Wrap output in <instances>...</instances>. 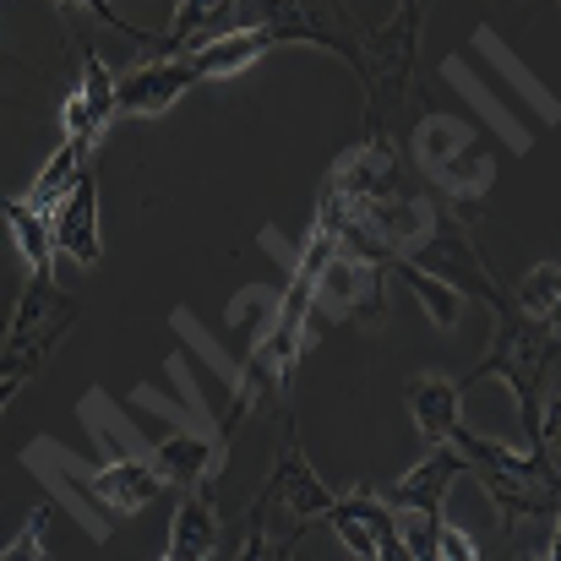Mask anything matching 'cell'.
I'll use <instances>...</instances> for the list:
<instances>
[{
    "instance_id": "20",
    "label": "cell",
    "mask_w": 561,
    "mask_h": 561,
    "mask_svg": "<svg viewBox=\"0 0 561 561\" xmlns=\"http://www.w3.org/2000/svg\"><path fill=\"white\" fill-rule=\"evenodd\" d=\"M300 535H306V524H273V513L262 507V502H251V513H245V546H240V561H295L300 551Z\"/></svg>"
},
{
    "instance_id": "4",
    "label": "cell",
    "mask_w": 561,
    "mask_h": 561,
    "mask_svg": "<svg viewBox=\"0 0 561 561\" xmlns=\"http://www.w3.org/2000/svg\"><path fill=\"white\" fill-rule=\"evenodd\" d=\"M71 328H77V300L55 284V273H27L22 300H16V311L5 322V339H0V376L27 381Z\"/></svg>"
},
{
    "instance_id": "14",
    "label": "cell",
    "mask_w": 561,
    "mask_h": 561,
    "mask_svg": "<svg viewBox=\"0 0 561 561\" xmlns=\"http://www.w3.org/2000/svg\"><path fill=\"white\" fill-rule=\"evenodd\" d=\"M458 381L447 376H414L409 381V414H414V431L425 436V447H447L458 431H463V409H458Z\"/></svg>"
},
{
    "instance_id": "2",
    "label": "cell",
    "mask_w": 561,
    "mask_h": 561,
    "mask_svg": "<svg viewBox=\"0 0 561 561\" xmlns=\"http://www.w3.org/2000/svg\"><path fill=\"white\" fill-rule=\"evenodd\" d=\"M420 22L425 5H392L387 22H376L360 33V93H366V142L398 148L403 137V104L414 88V55H420Z\"/></svg>"
},
{
    "instance_id": "24",
    "label": "cell",
    "mask_w": 561,
    "mask_h": 561,
    "mask_svg": "<svg viewBox=\"0 0 561 561\" xmlns=\"http://www.w3.org/2000/svg\"><path fill=\"white\" fill-rule=\"evenodd\" d=\"M431 561H480V546H474L458 524H447V518H442L436 546H431Z\"/></svg>"
},
{
    "instance_id": "25",
    "label": "cell",
    "mask_w": 561,
    "mask_h": 561,
    "mask_svg": "<svg viewBox=\"0 0 561 561\" xmlns=\"http://www.w3.org/2000/svg\"><path fill=\"white\" fill-rule=\"evenodd\" d=\"M376 561H409V551H403V540H398V529L381 540V551H376Z\"/></svg>"
},
{
    "instance_id": "15",
    "label": "cell",
    "mask_w": 561,
    "mask_h": 561,
    "mask_svg": "<svg viewBox=\"0 0 561 561\" xmlns=\"http://www.w3.org/2000/svg\"><path fill=\"white\" fill-rule=\"evenodd\" d=\"M328 524L339 529V540L355 551L360 561H376L381 551V540L392 535V513L376 502V491H355V496H339L333 502V513H328Z\"/></svg>"
},
{
    "instance_id": "26",
    "label": "cell",
    "mask_w": 561,
    "mask_h": 561,
    "mask_svg": "<svg viewBox=\"0 0 561 561\" xmlns=\"http://www.w3.org/2000/svg\"><path fill=\"white\" fill-rule=\"evenodd\" d=\"M16 392H22V376H0V409H5Z\"/></svg>"
},
{
    "instance_id": "17",
    "label": "cell",
    "mask_w": 561,
    "mask_h": 561,
    "mask_svg": "<svg viewBox=\"0 0 561 561\" xmlns=\"http://www.w3.org/2000/svg\"><path fill=\"white\" fill-rule=\"evenodd\" d=\"M213 546H218V507L207 502V491L181 496L175 524H170L164 561H207V557H213Z\"/></svg>"
},
{
    "instance_id": "21",
    "label": "cell",
    "mask_w": 561,
    "mask_h": 561,
    "mask_svg": "<svg viewBox=\"0 0 561 561\" xmlns=\"http://www.w3.org/2000/svg\"><path fill=\"white\" fill-rule=\"evenodd\" d=\"M414 295H420V306H425V317L436 322V328H453L458 322V311H463V295L458 289H447L442 278H431V273H420L414 262H387Z\"/></svg>"
},
{
    "instance_id": "28",
    "label": "cell",
    "mask_w": 561,
    "mask_h": 561,
    "mask_svg": "<svg viewBox=\"0 0 561 561\" xmlns=\"http://www.w3.org/2000/svg\"><path fill=\"white\" fill-rule=\"evenodd\" d=\"M0 196H5V191H0Z\"/></svg>"
},
{
    "instance_id": "27",
    "label": "cell",
    "mask_w": 561,
    "mask_h": 561,
    "mask_svg": "<svg viewBox=\"0 0 561 561\" xmlns=\"http://www.w3.org/2000/svg\"><path fill=\"white\" fill-rule=\"evenodd\" d=\"M524 561H557V551H546V557H524Z\"/></svg>"
},
{
    "instance_id": "11",
    "label": "cell",
    "mask_w": 561,
    "mask_h": 561,
    "mask_svg": "<svg viewBox=\"0 0 561 561\" xmlns=\"http://www.w3.org/2000/svg\"><path fill=\"white\" fill-rule=\"evenodd\" d=\"M153 474L164 480V491H207V480L224 469V442L218 436H196V431H175L153 447Z\"/></svg>"
},
{
    "instance_id": "13",
    "label": "cell",
    "mask_w": 561,
    "mask_h": 561,
    "mask_svg": "<svg viewBox=\"0 0 561 561\" xmlns=\"http://www.w3.org/2000/svg\"><path fill=\"white\" fill-rule=\"evenodd\" d=\"M186 60H142L131 77L115 82V115H164L181 93H191Z\"/></svg>"
},
{
    "instance_id": "16",
    "label": "cell",
    "mask_w": 561,
    "mask_h": 561,
    "mask_svg": "<svg viewBox=\"0 0 561 561\" xmlns=\"http://www.w3.org/2000/svg\"><path fill=\"white\" fill-rule=\"evenodd\" d=\"M267 49H273V38H267L262 27H245V33H229V38L196 49V55H175V60H186L191 82H218V77H234V71H245L251 60H262Z\"/></svg>"
},
{
    "instance_id": "22",
    "label": "cell",
    "mask_w": 561,
    "mask_h": 561,
    "mask_svg": "<svg viewBox=\"0 0 561 561\" xmlns=\"http://www.w3.org/2000/svg\"><path fill=\"white\" fill-rule=\"evenodd\" d=\"M557 300H561V267L546 256V262H535V267L524 273L513 306H518L529 322H557Z\"/></svg>"
},
{
    "instance_id": "9",
    "label": "cell",
    "mask_w": 561,
    "mask_h": 561,
    "mask_svg": "<svg viewBox=\"0 0 561 561\" xmlns=\"http://www.w3.org/2000/svg\"><path fill=\"white\" fill-rule=\"evenodd\" d=\"M82 485V502H93L104 518V529H115L121 518H131V513H142L148 502H159L164 496V480L153 474V463L148 458H115L110 469H93V474H82L77 480Z\"/></svg>"
},
{
    "instance_id": "1",
    "label": "cell",
    "mask_w": 561,
    "mask_h": 561,
    "mask_svg": "<svg viewBox=\"0 0 561 561\" xmlns=\"http://www.w3.org/2000/svg\"><path fill=\"white\" fill-rule=\"evenodd\" d=\"M442 284L458 289V295H474L496 311V328H491V350L480 355V366L458 381V392H469L474 381H491L502 376L518 398V414H524V431H529V453H551L557 458V322H529L513 295H502L480 262V251H458L447 267H442Z\"/></svg>"
},
{
    "instance_id": "23",
    "label": "cell",
    "mask_w": 561,
    "mask_h": 561,
    "mask_svg": "<svg viewBox=\"0 0 561 561\" xmlns=\"http://www.w3.org/2000/svg\"><path fill=\"white\" fill-rule=\"evenodd\" d=\"M49 518H55V507H38L22 524V535L0 551V561H49Z\"/></svg>"
},
{
    "instance_id": "29",
    "label": "cell",
    "mask_w": 561,
    "mask_h": 561,
    "mask_svg": "<svg viewBox=\"0 0 561 561\" xmlns=\"http://www.w3.org/2000/svg\"><path fill=\"white\" fill-rule=\"evenodd\" d=\"M159 561H164V557H159Z\"/></svg>"
},
{
    "instance_id": "3",
    "label": "cell",
    "mask_w": 561,
    "mask_h": 561,
    "mask_svg": "<svg viewBox=\"0 0 561 561\" xmlns=\"http://www.w3.org/2000/svg\"><path fill=\"white\" fill-rule=\"evenodd\" d=\"M453 447V458H458V469H469L480 485H485V496L496 502V518H502V529H513L518 518H546V524H557V458L551 453H513V447H502V442H491V436H474L469 425L447 442Z\"/></svg>"
},
{
    "instance_id": "18",
    "label": "cell",
    "mask_w": 561,
    "mask_h": 561,
    "mask_svg": "<svg viewBox=\"0 0 561 561\" xmlns=\"http://www.w3.org/2000/svg\"><path fill=\"white\" fill-rule=\"evenodd\" d=\"M88 142H77V137H60V148L49 153V164L33 175V186H27V196H22V207H33V213H55V202L66 196V191L77 186V175L88 170Z\"/></svg>"
},
{
    "instance_id": "19",
    "label": "cell",
    "mask_w": 561,
    "mask_h": 561,
    "mask_svg": "<svg viewBox=\"0 0 561 561\" xmlns=\"http://www.w3.org/2000/svg\"><path fill=\"white\" fill-rule=\"evenodd\" d=\"M0 213H5V229L27 262V273H55V245H49V218L22 207L16 196H0Z\"/></svg>"
},
{
    "instance_id": "12",
    "label": "cell",
    "mask_w": 561,
    "mask_h": 561,
    "mask_svg": "<svg viewBox=\"0 0 561 561\" xmlns=\"http://www.w3.org/2000/svg\"><path fill=\"white\" fill-rule=\"evenodd\" d=\"M66 137H77V142H99L104 131H110V121H115V77H110V66L93 55V49H82V82H77V93L66 99Z\"/></svg>"
},
{
    "instance_id": "10",
    "label": "cell",
    "mask_w": 561,
    "mask_h": 561,
    "mask_svg": "<svg viewBox=\"0 0 561 561\" xmlns=\"http://www.w3.org/2000/svg\"><path fill=\"white\" fill-rule=\"evenodd\" d=\"M49 245H55V256H71V262H82V267H93V262L104 256L93 170H82V175H77V186L55 202V213H49Z\"/></svg>"
},
{
    "instance_id": "6",
    "label": "cell",
    "mask_w": 561,
    "mask_h": 561,
    "mask_svg": "<svg viewBox=\"0 0 561 561\" xmlns=\"http://www.w3.org/2000/svg\"><path fill=\"white\" fill-rule=\"evenodd\" d=\"M409 191L414 186H409V175H403L398 148L360 142V148H350V153L328 170L317 207H328L333 218H355V213H366L376 202H392V196H409Z\"/></svg>"
},
{
    "instance_id": "7",
    "label": "cell",
    "mask_w": 561,
    "mask_h": 561,
    "mask_svg": "<svg viewBox=\"0 0 561 561\" xmlns=\"http://www.w3.org/2000/svg\"><path fill=\"white\" fill-rule=\"evenodd\" d=\"M381 311H387L381 267L339 245V251L328 256V267L317 273V295H311V328H306V339L317 344V333H322V322H328V317H355V322L376 328V322H381Z\"/></svg>"
},
{
    "instance_id": "8",
    "label": "cell",
    "mask_w": 561,
    "mask_h": 561,
    "mask_svg": "<svg viewBox=\"0 0 561 561\" xmlns=\"http://www.w3.org/2000/svg\"><path fill=\"white\" fill-rule=\"evenodd\" d=\"M256 502L267 507V513H289V524H311V518H328L333 513V485L311 469V458H306V447H300V431H295V420H284V453L273 458V474H267V485L256 491Z\"/></svg>"
},
{
    "instance_id": "5",
    "label": "cell",
    "mask_w": 561,
    "mask_h": 561,
    "mask_svg": "<svg viewBox=\"0 0 561 561\" xmlns=\"http://www.w3.org/2000/svg\"><path fill=\"white\" fill-rule=\"evenodd\" d=\"M414 159L420 170L453 196H485L496 181V159L480 142V131L458 115H425L414 126Z\"/></svg>"
}]
</instances>
